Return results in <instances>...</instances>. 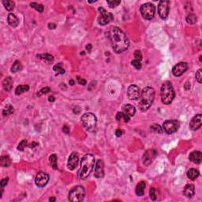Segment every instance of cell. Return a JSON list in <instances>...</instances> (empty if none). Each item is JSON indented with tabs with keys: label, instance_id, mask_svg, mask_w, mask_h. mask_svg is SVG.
Wrapping results in <instances>:
<instances>
[{
	"label": "cell",
	"instance_id": "13",
	"mask_svg": "<svg viewBox=\"0 0 202 202\" xmlns=\"http://www.w3.org/2000/svg\"><path fill=\"white\" fill-rule=\"evenodd\" d=\"M78 162H79V155H78V153H77L76 152H72L70 156H69L68 162H67L68 169H70V171H74L77 167Z\"/></svg>",
	"mask_w": 202,
	"mask_h": 202
},
{
	"label": "cell",
	"instance_id": "29",
	"mask_svg": "<svg viewBox=\"0 0 202 202\" xmlns=\"http://www.w3.org/2000/svg\"><path fill=\"white\" fill-rule=\"evenodd\" d=\"M21 69H22V66H21V63H20V61L18 60H16L13 66H11V72L12 73H17V72L20 71Z\"/></svg>",
	"mask_w": 202,
	"mask_h": 202
},
{
	"label": "cell",
	"instance_id": "28",
	"mask_svg": "<svg viewBox=\"0 0 202 202\" xmlns=\"http://www.w3.org/2000/svg\"><path fill=\"white\" fill-rule=\"evenodd\" d=\"M3 6H5V8H6V10H8V11H11V10H13L15 6L14 2L10 1V0H5V1H3Z\"/></svg>",
	"mask_w": 202,
	"mask_h": 202
},
{
	"label": "cell",
	"instance_id": "20",
	"mask_svg": "<svg viewBox=\"0 0 202 202\" xmlns=\"http://www.w3.org/2000/svg\"><path fill=\"white\" fill-rule=\"evenodd\" d=\"M183 194L186 197L191 198L195 194V186L192 184L186 185L183 190Z\"/></svg>",
	"mask_w": 202,
	"mask_h": 202
},
{
	"label": "cell",
	"instance_id": "24",
	"mask_svg": "<svg viewBox=\"0 0 202 202\" xmlns=\"http://www.w3.org/2000/svg\"><path fill=\"white\" fill-rule=\"evenodd\" d=\"M200 175L199 171L196 168H190L187 171V177L190 180H195Z\"/></svg>",
	"mask_w": 202,
	"mask_h": 202
},
{
	"label": "cell",
	"instance_id": "22",
	"mask_svg": "<svg viewBox=\"0 0 202 202\" xmlns=\"http://www.w3.org/2000/svg\"><path fill=\"white\" fill-rule=\"evenodd\" d=\"M7 21H8V24L12 27H17L19 24L18 18L14 14H9L7 17Z\"/></svg>",
	"mask_w": 202,
	"mask_h": 202
},
{
	"label": "cell",
	"instance_id": "36",
	"mask_svg": "<svg viewBox=\"0 0 202 202\" xmlns=\"http://www.w3.org/2000/svg\"><path fill=\"white\" fill-rule=\"evenodd\" d=\"M149 196L152 201H156L158 196L157 190L156 188H151L149 190Z\"/></svg>",
	"mask_w": 202,
	"mask_h": 202
},
{
	"label": "cell",
	"instance_id": "45",
	"mask_svg": "<svg viewBox=\"0 0 202 202\" xmlns=\"http://www.w3.org/2000/svg\"><path fill=\"white\" fill-rule=\"evenodd\" d=\"M116 120L117 121H120L121 119H123V116H122V112H118L117 115H116Z\"/></svg>",
	"mask_w": 202,
	"mask_h": 202
},
{
	"label": "cell",
	"instance_id": "7",
	"mask_svg": "<svg viewBox=\"0 0 202 202\" xmlns=\"http://www.w3.org/2000/svg\"><path fill=\"white\" fill-rule=\"evenodd\" d=\"M140 12L142 15V17L146 20H152L154 18L156 7L151 3H147L143 4L140 8Z\"/></svg>",
	"mask_w": 202,
	"mask_h": 202
},
{
	"label": "cell",
	"instance_id": "39",
	"mask_svg": "<svg viewBox=\"0 0 202 202\" xmlns=\"http://www.w3.org/2000/svg\"><path fill=\"white\" fill-rule=\"evenodd\" d=\"M131 64H132V66H134L137 70H141V61H139V60H133L131 62Z\"/></svg>",
	"mask_w": 202,
	"mask_h": 202
},
{
	"label": "cell",
	"instance_id": "3",
	"mask_svg": "<svg viewBox=\"0 0 202 202\" xmlns=\"http://www.w3.org/2000/svg\"><path fill=\"white\" fill-rule=\"evenodd\" d=\"M155 99V91L152 87H145L143 89L142 92L140 96V102L138 104L140 110L146 111L151 107Z\"/></svg>",
	"mask_w": 202,
	"mask_h": 202
},
{
	"label": "cell",
	"instance_id": "37",
	"mask_svg": "<svg viewBox=\"0 0 202 202\" xmlns=\"http://www.w3.org/2000/svg\"><path fill=\"white\" fill-rule=\"evenodd\" d=\"M107 3L111 8H115L121 3V1H119V0H118V1L117 0H107Z\"/></svg>",
	"mask_w": 202,
	"mask_h": 202
},
{
	"label": "cell",
	"instance_id": "6",
	"mask_svg": "<svg viewBox=\"0 0 202 202\" xmlns=\"http://www.w3.org/2000/svg\"><path fill=\"white\" fill-rule=\"evenodd\" d=\"M85 195V190L81 186H77L76 187L73 188L68 195V199L70 201L79 202L83 201Z\"/></svg>",
	"mask_w": 202,
	"mask_h": 202
},
{
	"label": "cell",
	"instance_id": "41",
	"mask_svg": "<svg viewBox=\"0 0 202 202\" xmlns=\"http://www.w3.org/2000/svg\"><path fill=\"white\" fill-rule=\"evenodd\" d=\"M50 91V89L49 88V87H45V88H43V89H41V90L40 91V92L39 93H37V96H41V94H47V93H48V92Z\"/></svg>",
	"mask_w": 202,
	"mask_h": 202
},
{
	"label": "cell",
	"instance_id": "52",
	"mask_svg": "<svg viewBox=\"0 0 202 202\" xmlns=\"http://www.w3.org/2000/svg\"><path fill=\"white\" fill-rule=\"evenodd\" d=\"M70 84L71 85H74V80H70Z\"/></svg>",
	"mask_w": 202,
	"mask_h": 202
},
{
	"label": "cell",
	"instance_id": "16",
	"mask_svg": "<svg viewBox=\"0 0 202 202\" xmlns=\"http://www.w3.org/2000/svg\"><path fill=\"white\" fill-rule=\"evenodd\" d=\"M201 115L198 114L192 119L190 122V128L192 130L196 131L201 127Z\"/></svg>",
	"mask_w": 202,
	"mask_h": 202
},
{
	"label": "cell",
	"instance_id": "43",
	"mask_svg": "<svg viewBox=\"0 0 202 202\" xmlns=\"http://www.w3.org/2000/svg\"><path fill=\"white\" fill-rule=\"evenodd\" d=\"M8 181H9V178H3V179H2V180H1V182H0V186H1L2 188H3L4 186H6V185H7V182H8Z\"/></svg>",
	"mask_w": 202,
	"mask_h": 202
},
{
	"label": "cell",
	"instance_id": "2",
	"mask_svg": "<svg viewBox=\"0 0 202 202\" xmlns=\"http://www.w3.org/2000/svg\"><path fill=\"white\" fill-rule=\"evenodd\" d=\"M95 166V157L92 154L84 156L81 162V168L78 171V177L81 180L85 179L90 175Z\"/></svg>",
	"mask_w": 202,
	"mask_h": 202
},
{
	"label": "cell",
	"instance_id": "31",
	"mask_svg": "<svg viewBox=\"0 0 202 202\" xmlns=\"http://www.w3.org/2000/svg\"><path fill=\"white\" fill-rule=\"evenodd\" d=\"M54 71L56 73V75H59V74H65V70L62 67V63H58L57 65H55L53 67Z\"/></svg>",
	"mask_w": 202,
	"mask_h": 202
},
{
	"label": "cell",
	"instance_id": "14",
	"mask_svg": "<svg viewBox=\"0 0 202 202\" xmlns=\"http://www.w3.org/2000/svg\"><path fill=\"white\" fill-rule=\"evenodd\" d=\"M188 70L187 63H179L176 64L172 69L173 74L175 77H180L181 75L184 74L185 72Z\"/></svg>",
	"mask_w": 202,
	"mask_h": 202
},
{
	"label": "cell",
	"instance_id": "19",
	"mask_svg": "<svg viewBox=\"0 0 202 202\" xmlns=\"http://www.w3.org/2000/svg\"><path fill=\"white\" fill-rule=\"evenodd\" d=\"M122 114H124L125 115H127L128 117H132L134 116L136 113V109L135 107L131 105V104H125L122 106Z\"/></svg>",
	"mask_w": 202,
	"mask_h": 202
},
{
	"label": "cell",
	"instance_id": "38",
	"mask_svg": "<svg viewBox=\"0 0 202 202\" xmlns=\"http://www.w3.org/2000/svg\"><path fill=\"white\" fill-rule=\"evenodd\" d=\"M27 145H28V143H27L26 140H23V141H21V142L19 143V145L18 146V149L20 150V151H24L25 148L26 147Z\"/></svg>",
	"mask_w": 202,
	"mask_h": 202
},
{
	"label": "cell",
	"instance_id": "51",
	"mask_svg": "<svg viewBox=\"0 0 202 202\" xmlns=\"http://www.w3.org/2000/svg\"><path fill=\"white\" fill-rule=\"evenodd\" d=\"M86 49L87 50H90L91 49H92V44H88L86 46Z\"/></svg>",
	"mask_w": 202,
	"mask_h": 202
},
{
	"label": "cell",
	"instance_id": "9",
	"mask_svg": "<svg viewBox=\"0 0 202 202\" xmlns=\"http://www.w3.org/2000/svg\"><path fill=\"white\" fill-rule=\"evenodd\" d=\"M169 5L170 2L167 1V0H162L159 3V5H158L159 15L164 20H165L167 18L168 14H169Z\"/></svg>",
	"mask_w": 202,
	"mask_h": 202
},
{
	"label": "cell",
	"instance_id": "48",
	"mask_svg": "<svg viewBox=\"0 0 202 202\" xmlns=\"http://www.w3.org/2000/svg\"><path fill=\"white\" fill-rule=\"evenodd\" d=\"M48 28L50 29H55L56 28V25L55 24H49L48 25Z\"/></svg>",
	"mask_w": 202,
	"mask_h": 202
},
{
	"label": "cell",
	"instance_id": "18",
	"mask_svg": "<svg viewBox=\"0 0 202 202\" xmlns=\"http://www.w3.org/2000/svg\"><path fill=\"white\" fill-rule=\"evenodd\" d=\"M189 159L194 164H201L202 160V154L200 151H193L189 156Z\"/></svg>",
	"mask_w": 202,
	"mask_h": 202
},
{
	"label": "cell",
	"instance_id": "42",
	"mask_svg": "<svg viewBox=\"0 0 202 202\" xmlns=\"http://www.w3.org/2000/svg\"><path fill=\"white\" fill-rule=\"evenodd\" d=\"M134 57H135V59L141 61V59H142V54H141V52L140 50H135V52H134Z\"/></svg>",
	"mask_w": 202,
	"mask_h": 202
},
{
	"label": "cell",
	"instance_id": "47",
	"mask_svg": "<svg viewBox=\"0 0 202 202\" xmlns=\"http://www.w3.org/2000/svg\"><path fill=\"white\" fill-rule=\"evenodd\" d=\"M63 131L65 133V134H70V129H69V127L67 126H64L63 127Z\"/></svg>",
	"mask_w": 202,
	"mask_h": 202
},
{
	"label": "cell",
	"instance_id": "44",
	"mask_svg": "<svg viewBox=\"0 0 202 202\" xmlns=\"http://www.w3.org/2000/svg\"><path fill=\"white\" fill-rule=\"evenodd\" d=\"M77 82L80 84V85H86V81L85 80V79H81L79 76H77Z\"/></svg>",
	"mask_w": 202,
	"mask_h": 202
},
{
	"label": "cell",
	"instance_id": "15",
	"mask_svg": "<svg viewBox=\"0 0 202 202\" xmlns=\"http://www.w3.org/2000/svg\"><path fill=\"white\" fill-rule=\"evenodd\" d=\"M156 155H157V152L156 150H153V149L148 150L143 156V164L146 166H149L154 160L155 157L156 156Z\"/></svg>",
	"mask_w": 202,
	"mask_h": 202
},
{
	"label": "cell",
	"instance_id": "49",
	"mask_svg": "<svg viewBox=\"0 0 202 202\" xmlns=\"http://www.w3.org/2000/svg\"><path fill=\"white\" fill-rule=\"evenodd\" d=\"M38 145V143L36 142H33V144H31L29 145L30 148H34V147H36V146Z\"/></svg>",
	"mask_w": 202,
	"mask_h": 202
},
{
	"label": "cell",
	"instance_id": "40",
	"mask_svg": "<svg viewBox=\"0 0 202 202\" xmlns=\"http://www.w3.org/2000/svg\"><path fill=\"white\" fill-rule=\"evenodd\" d=\"M196 79L200 84L202 83V70L201 69H199V70H198L196 72Z\"/></svg>",
	"mask_w": 202,
	"mask_h": 202
},
{
	"label": "cell",
	"instance_id": "23",
	"mask_svg": "<svg viewBox=\"0 0 202 202\" xmlns=\"http://www.w3.org/2000/svg\"><path fill=\"white\" fill-rule=\"evenodd\" d=\"M3 86L4 88V89L7 91V92H10L11 91V89L13 88V80L12 78L10 77H6L3 82Z\"/></svg>",
	"mask_w": 202,
	"mask_h": 202
},
{
	"label": "cell",
	"instance_id": "35",
	"mask_svg": "<svg viewBox=\"0 0 202 202\" xmlns=\"http://www.w3.org/2000/svg\"><path fill=\"white\" fill-rule=\"evenodd\" d=\"M30 6L32 8L35 9L36 10H37L38 12L42 13L44 11V6L41 5V4H39V3H30Z\"/></svg>",
	"mask_w": 202,
	"mask_h": 202
},
{
	"label": "cell",
	"instance_id": "4",
	"mask_svg": "<svg viewBox=\"0 0 202 202\" xmlns=\"http://www.w3.org/2000/svg\"><path fill=\"white\" fill-rule=\"evenodd\" d=\"M175 93L172 84L170 81L164 82L162 85L160 89L161 100L163 102V104L166 105L171 104V102L175 98Z\"/></svg>",
	"mask_w": 202,
	"mask_h": 202
},
{
	"label": "cell",
	"instance_id": "1",
	"mask_svg": "<svg viewBox=\"0 0 202 202\" xmlns=\"http://www.w3.org/2000/svg\"><path fill=\"white\" fill-rule=\"evenodd\" d=\"M107 36L115 53L124 52L130 46V41L126 35L118 27L113 26L110 28L107 32Z\"/></svg>",
	"mask_w": 202,
	"mask_h": 202
},
{
	"label": "cell",
	"instance_id": "5",
	"mask_svg": "<svg viewBox=\"0 0 202 202\" xmlns=\"http://www.w3.org/2000/svg\"><path fill=\"white\" fill-rule=\"evenodd\" d=\"M81 122L83 123L84 126L87 130L89 132H94L96 128L97 119L95 115L92 113L84 114L81 117Z\"/></svg>",
	"mask_w": 202,
	"mask_h": 202
},
{
	"label": "cell",
	"instance_id": "46",
	"mask_svg": "<svg viewBox=\"0 0 202 202\" xmlns=\"http://www.w3.org/2000/svg\"><path fill=\"white\" fill-rule=\"evenodd\" d=\"M115 135L118 137H121V136H122V130H120V129H118V130H116Z\"/></svg>",
	"mask_w": 202,
	"mask_h": 202
},
{
	"label": "cell",
	"instance_id": "10",
	"mask_svg": "<svg viewBox=\"0 0 202 202\" xmlns=\"http://www.w3.org/2000/svg\"><path fill=\"white\" fill-rule=\"evenodd\" d=\"M98 10L100 13V16L98 18V23L100 25H107L111 21H112L113 19V15L111 13H108L106 11V10H104L102 7H100Z\"/></svg>",
	"mask_w": 202,
	"mask_h": 202
},
{
	"label": "cell",
	"instance_id": "17",
	"mask_svg": "<svg viewBox=\"0 0 202 202\" xmlns=\"http://www.w3.org/2000/svg\"><path fill=\"white\" fill-rule=\"evenodd\" d=\"M96 178H103L104 176V164L102 160H98L96 163L95 174Z\"/></svg>",
	"mask_w": 202,
	"mask_h": 202
},
{
	"label": "cell",
	"instance_id": "32",
	"mask_svg": "<svg viewBox=\"0 0 202 202\" xmlns=\"http://www.w3.org/2000/svg\"><path fill=\"white\" fill-rule=\"evenodd\" d=\"M197 18L194 14H189L186 17V21H187L188 24L194 25L197 22Z\"/></svg>",
	"mask_w": 202,
	"mask_h": 202
},
{
	"label": "cell",
	"instance_id": "33",
	"mask_svg": "<svg viewBox=\"0 0 202 202\" xmlns=\"http://www.w3.org/2000/svg\"><path fill=\"white\" fill-rule=\"evenodd\" d=\"M49 161H50L51 166L53 167V169L56 170L58 168V165H57V156L55 154L50 155L49 157Z\"/></svg>",
	"mask_w": 202,
	"mask_h": 202
},
{
	"label": "cell",
	"instance_id": "11",
	"mask_svg": "<svg viewBox=\"0 0 202 202\" xmlns=\"http://www.w3.org/2000/svg\"><path fill=\"white\" fill-rule=\"evenodd\" d=\"M49 175L47 173L44 172H39L37 173V175L35 178V182L36 185L39 187H44L46 185L48 184V181H49Z\"/></svg>",
	"mask_w": 202,
	"mask_h": 202
},
{
	"label": "cell",
	"instance_id": "21",
	"mask_svg": "<svg viewBox=\"0 0 202 202\" xmlns=\"http://www.w3.org/2000/svg\"><path fill=\"white\" fill-rule=\"evenodd\" d=\"M146 187V182L144 181L140 182L137 185L136 189H135V193L137 196L141 197L145 193V189Z\"/></svg>",
	"mask_w": 202,
	"mask_h": 202
},
{
	"label": "cell",
	"instance_id": "8",
	"mask_svg": "<svg viewBox=\"0 0 202 202\" xmlns=\"http://www.w3.org/2000/svg\"><path fill=\"white\" fill-rule=\"evenodd\" d=\"M163 127H164V131L166 132L167 134H174L178 130V127H179V122H178V120H175V119L167 120L164 122Z\"/></svg>",
	"mask_w": 202,
	"mask_h": 202
},
{
	"label": "cell",
	"instance_id": "12",
	"mask_svg": "<svg viewBox=\"0 0 202 202\" xmlns=\"http://www.w3.org/2000/svg\"><path fill=\"white\" fill-rule=\"evenodd\" d=\"M127 96L130 100H137L140 98V89L139 87L135 85H132L130 86L128 88L127 90Z\"/></svg>",
	"mask_w": 202,
	"mask_h": 202
},
{
	"label": "cell",
	"instance_id": "27",
	"mask_svg": "<svg viewBox=\"0 0 202 202\" xmlns=\"http://www.w3.org/2000/svg\"><path fill=\"white\" fill-rule=\"evenodd\" d=\"M1 166L4 167H7L11 164V160L9 156H3L1 157Z\"/></svg>",
	"mask_w": 202,
	"mask_h": 202
},
{
	"label": "cell",
	"instance_id": "53",
	"mask_svg": "<svg viewBox=\"0 0 202 202\" xmlns=\"http://www.w3.org/2000/svg\"><path fill=\"white\" fill-rule=\"evenodd\" d=\"M49 201H55V197H51V198L49 199Z\"/></svg>",
	"mask_w": 202,
	"mask_h": 202
},
{
	"label": "cell",
	"instance_id": "30",
	"mask_svg": "<svg viewBox=\"0 0 202 202\" xmlns=\"http://www.w3.org/2000/svg\"><path fill=\"white\" fill-rule=\"evenodd\" d=\"M14 112V109L13 106H11V105H6L3 111V116L10 115Z\"/></svg>",
	"mask_w": 202,
	"mask_h": 202
},
{
	"label": "cell",
	"instance_id": "25",
	"mask_svg": "<svg viewBox=\"0 0 202 202\" xmlns=\"http://www.w3.org/2000/svg\"><path fill=\"white\" fill-rule=\"evenodd\" d=\"M29 90V86L27 85H18L16 89H15V94L17 96H19L22 94L23 92H28Z\"/></svg>",
	"mask_w": 202,
	"mask_h": 202
},
{
	"label": "cell",
	"instance_id": "50",
	"mask_svg": "<svg viewBox=\"0 0 202 202\" xmlns=\"http://www.w3.org/2000/svg\"><path fill=\"white\" fill-rule=\"evenodd\" d=\"M48 100L50 101V102H54V101H55V97H54L53 96H50L48 97Z\"/></svg>",
	"mask_w": 202,
	"mask_h": 202
},
{
	"label": "cell",
	"instance_id": "26",
	"mask_svg": "<svg viewBox=\"0 0 202 202\" xmlns=\"http://www.w3.org/2000/svg\"><path fill=\"white\" fill-rule=\"evenodd\" d=\"M37 58L40 59L44 60L46 63H50L54 61V58L51 55L49 54H40V55H37Z\"/></svg>",
	"mask_w": 202,
	"mask_h": 202
},
{
	"label": "cell",
	"instance_id": "34",
	"mask_svg": "<svg viewBox=\"0 0 202 202\" xmlns=\"http://www.w3.org/2000/svg\"><path fill=\"white\" fill-rule=\"evenodd\" d=\"M150 130L153 133H155V134H161L163 132L162 128H161V126L159 124H153V125H152L151 127H150Z\"/></svg>",
	"mask_w": 202,
	"mask_h": 202
}]
</instances>
